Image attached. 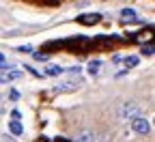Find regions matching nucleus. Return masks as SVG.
<instances>
[{
	"mask_svg": "<svg viewBox=\"0 0 155 142\" xmlns=\"http://www.w3.org/2000/svg\"><path fill=\"white\" fill-rule=\"evenodd\" d=\"M63 48H69L71 52H86L93 48V41L88 37H71L67 41H63Z\"/></svg>",
	"mask_w": 155,
	"mask_h": 142,
	"instance_id": "obj_1",
	"label": "nucleus"
},
{
	"mask_svg": "<svg viewBox=\"0 0 155 142\" xmlns=\"http://www.w3.org/2000/svg\"><path fill=\"white\" fill-rule=\"evenodd\" d=\"M140 112H142V108L138 106V104H123L121 108H119V116L121 118H136V116H140Z\"/></svg>",
	"mask_w": 155,
	"mask_h": 142,
	"instance_id": "obj_2",
	"label": "nucleus"
},
{
	"mask_svg": "<svg viewBox=\"0 0 155 142\" xmlns=\"http://www.w3.org/2000/svg\"><path fill=\"white\" fill-rule=\"evenodd\" d=\"M131 129H134L136 134L144 136V134L151 131V123H149L147 118H142V116H136V118H131Z\"/></svg>",
	"mask_w": 155,
	"mask_h": 142,
	"instance_id": "obj_3",
	"label": "nucleus"
},
{
	"mask_svg": "<svg viewBox=\"0 0 155 142\" xmlns=\"http://www.w3.org/2000/svg\"><path fill=\"white\" fill-rule=\"evenodd\" d=\"M99 19H101L99 13H82V15H78V22H80L82 26H95Z\"/></svg>",
	"mask_w": 155,
	"mask_h": 142,
	"instance_id": "obj_4",
	"label": "nucleus"
},
{
	"mask_svg": "<svg viewBox=\"0 0 155 142\" xmlns=\"http://www.w3.org/2000/svg\"><path fill=\"white\" fill-rule=\"evenodd\" d=\"M151 37H153V28L147 26L144 30H140L138 35L134 37V41H136V43H149V41H151Z\"/></svg>",
	"mask_w": 155,
	"mask_h": 142,
	"instance_id": "obj_5",
	"label": "nucleus"
},
{
	"mask_svg": "<svg viewBox=\"0 0 155 142\" xmlns=\"http://www.w3.org/2000/svg\"><path fill=\"white\" fill-rule=\"evenodd\" d=\"M73 142H97V136L93 131H80V134L75 136Z\"/></svg>",
	"mask_w": 155,
	"mask_h": 142,
	"instance_id": "obj_6",
	"label": "nucleus"
},
{
	"mask_svg": "<svg viewBox=\"0 0 155 142\" xmlns=\"http://www.w3.org/2000/svg\"><path fill=\"white\" fill-rule=\"evenodd\" d=\"M121 17L125 24H131V22H138V17H136V11L134 9H123L121 11Z\"/></svg>",
	"mask_w": 155,
	"mask_h": 142,
	"instance_id": "obj_7",
	"label": "nucleus"
},
{
	"mask_svg": "<svg viewBox=\"0 0 155 142\" xmlns=\"http://www.w3.org/2000/svg\"><path fill=\"white\" fill-rule=\"evenodd\" d=\"M9 129H11V134H13V136H22V134H24V125L19 123V121H15V118L9 123Z\"/></svg>",
	"mask_w": 155,
	"mask_h": 142,
	"instance_id": "obj_8",
	"label": "nucleus"
},
{
	"mask_svg": "<svg viewBox=\"0 0 155 142\" xmlns=\"http://www.w3.org/2000/svg\"><path fill=\"white\" fill-rule=\"evenodd\" d=\"M45 73L56 78V75H63V73H65V69H63L61 65H48V67H45Z\"/></svg>",
	"mask_w": 155,
	"mask_h": 142,
	"instance_id": "obj_9",
	"label": "nucleus"
},
{
	"mask_svg": "<svg viewBox=\"0 0 155 142\" xmlns=\"http://www.w3.org/2000/svg\"><path fill=\"white\" fill-rule=\"evenodd\" d=\"M138 63H140V58H138V56H125V58H123V65H125V69H134Z\"/></svg>",
	"mask_w": 155,
	"mask_h": 142,
	"instance_id": "obj_10",
	"label": "nucleus"
},
{
	"mask_svg": "<svg viewBox=\"0 0 155 142\" xmlns=\"http://www.w3.org/2000/svg\"><path fill=\"white\" fill-rule=\"evenodd\" d=\"M99 69H101V60H91V63H88V73L91 75H97Z\"/></svg>",
	"mask_w": 155,
	"mask_h": 142,
	"instance_id": "obj_11",
	"label": "nucleus"
},
{
	"mask_svg": "<svg viewBox=\"0 0 155 142\" xmlns=\"http://www.w3.org/2000/svg\"><path fill=\"white\" fill-rule=\"evenodd\" d=\"M56 91H61V93H69V91H75V84L73 82H63V84H58V86H54Z\"/></svg>",
	"mask_w": 155,
	"mask_h": 142,
	"instance_id": "obj_12",
	"label": "nucleus"
},
{
	"mask_svg": "<svg viewBox=\"0 0 155 142\" xmlns=\"http://www.w3.org/2000/svg\"><path fill=\"white\" fill-rule=\"evenodd\" d=\"M32 56H35V60H39V63H45V60L50 58V54H45V52H35Z\"/></svg>",
	"mask_w": 155,
	"mask_h": 142,
	"instance_id": "obj_13",
	"label": "nucleus"
},
{
	"mask_svg": "<svg viewBox=\"0 0 155 142\" xmlns=\"http://www.w3.org/2000/svg\"><path fill=\"white\" fill-rule=\"evenodd\" d=\"M153 52H155V50H153V45H151V41H149L147 45H142V54H144V56H153Z\"/></svg>",
	"mask_w": 155,
	"mask_h": 142,
	"instance_id": "obj_14",
	"label": "nucleus"
},
{
	"mask_svg": "<svg viewBox=\"0 0 155 142\" xmlns=\"http://www.w3.org/2000/svg\"><path fill=\"white\" fill-rule=\"evenodd\" d=\"M26 71H32V75H35V78H43V73H41V71H35V69H32V67H28V65H26Z\"/></svg>",
	"mask_w": 155,
	"mask_h": 142,
	"instance_id": "obj_15",
	"label": "nucleus"
},
{
	"mask_svg": "<svg viewBox=\"0 0 155 142\" xmlns=\"http://www.w3.org/2000/svg\"><path fill=\"white\" fill-rule=\"evenodd\" d=\"M17 52H32V48H30V45H19Z\"/></svg>",
	"mask_w": 155,
	"mask_h": 142,
	"instance_id": "obj_16",
	"label": "nucleus"
},
{
	"mask_svg": "<svg viewBox=\"0 0 155 142\" xmlns=\"http://www.w3.org/2000/svg\"><path fill=\"white\" fill-rule=\"evenodd\" d=\"M11 116H13L15 121H19V118H22V112H19V110H13V112H11Z\"/></svg>",
	"mask_w": 155,
	"mask_h": 142,
	"instance_id": "obj_17",
	"label": "nucleus"
},
{
	"mask_svg": "<svg viewBox=\"0 0 155 142\" xmlns=\"http://www.w3.org/2000/svg\"><path fill=\"white\" fill-rule=\"evenodd\" d=\"M9 97L15 101V99H19V93H17V91H11V95H9Z\"/></svg>",
	"mask_w": 155,
	"mask_h": 142,
	"instance_id": "obj_18",
	"label": "nucleus"
},
{
	"mask_svg": "<svg viewBox=\"0 0 155 142\" xmlns=\"http://www.w3.org/2000/svg\"><path fill=\"white\" fill-rule=\"evenodd\" d=\"M54 142H73V140H67V138H56Z\"/></svg>",
	"mask_w": 155,
	"mask_h": 142,
	"instance_id": "obj_19",
	"label": "nucleus"
},
{
	"mask_svg": "<svg viewBox=\"0 0 155 142\" xmlns=\"http://www.w3.org/2000/svg\"><path fill=\"white\" fill-rule=\"evenodd\" d=\"M2 63H7V56H5V54H0V65H2Z\"/></svg>",
	"mask_w": 155,
	"mask_h": 142,
	"instance_id": "obj_20",
	"label": "nucleus"
},
{
	"mask_svg": "<svg viewBox=\"0 0 155 142\" xmlns=\"http://www.w3.org/2000/svg\"><path fill=\"white\" fill-rule=\"evenodd\" d=\"M0 84H5V82H2V80H0Z\"/></svg>",
	"mask_w": 155,
	"mask_h": 142,
	"instance_id": "obj_21",
	"label": "nucleus"
}]
</instances>
